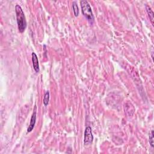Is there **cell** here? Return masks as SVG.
<instances>
[{"instance_id": "cell-4", "label": "cell", "mask_w": 154, "mask_h": 154, "mask_svg": "<svg viewBox=\"0 0 154 154\" xmlns=\"http://www.w3.org/2000/svg\"><path fill=\"white\" fill-rule=\"evenodd\" d=\"M36 113H37V107L35 105L34 109H33V112H32V114L31 117L29 126L28 127V129H27L28 133H30V132H31L32 129H34V127L36 124Z\"/></svg>"}, {"instance_id": "cell-9", "label": "cell", "mask_w": 154, "mask_h": 154, "mask_svg": "<svg viewBox=\"0 0 154 154\" xmlns=\"http://www.w3.org/2000/svg\"><path fill=\"white\" fill-rule=\"evenodd\" d=\"M149 141L150 146L152 148H153V146H154V140H153V130L151 131V133L149 135Z\"/></svg>"}, {"instance_id": "cell-2", "label": "cell", "mask_w": 154, "mask_h": 154, "mask_svg": "<svg viewBox=\"0 0 154 154\" xmlns=\"http://www.w3.org/2000/svg\"><path fill=\"white\" fill-rule=\"evenodd\" d=\"M80 4L83 15L88 19V20L93 23L94 20V16L89 2L86 0H83L80 1Z\"/></svg>"}, {"instance_id": "cell-7", "label": "cell", "mask_w": 154, "mask_h": 154, "mask_svg": "<svg viewBox=\"0 0 154 154\" xmlns=\"http://www.w3.org/2000/svg\"><path fill=\"white\" fill-rule=\"evenodd\" d=\"M72 8L75 16H78L79 15V8L76 1H73L72 3Z\"/></svg>"}, {"instance_id": "cell-6", "label": "cell", "mask_w": 154, "mask_h": 154, "mask_svg": "<svg viewBox=\"0 0 154 154\" xmlns=\"http://www.w3.org/2000/svg\"><path fill=\"white\" fill-rule=\"evenodd\" d=\"M146 11H147V12H148V14L149 15V17L150 19V21H151V23L152 24V25H153V11L151 9V8L146 5Z\"/></svg>"}, {"instance_id": "cell-8", "label": "cell", "mask_w": 154, "mask_h": 154, "mask_svg": "<svg viewBox=\"0 0 154 154\" xmlns=\"http://www.w3.org/2000/svg\"><path fill=\"white\" fill-rule=\"evenodd\" d=\"M49 100V92H47L45 94V96H44V98H43V104L45 105V106L48 105Z\"/></svg>"}, {"instance_id": "cell-5", "label": "cell", "mask_w": 154, "mask_h": 154, "mask_svg": "<svg viewBox=\"0 0 154 154\" xmlns=\"http://www.w3.org/2000/svg\"><path fill=\"white\" fill-rule=\"evenodd\" d=\"M32 66H33L34 70L36 72L38 73L39 72V60L37 55L36 53L32 52Z\"/></svg>"}, {"instance_id": "cell-1", "label": "cell", "mask_w": 154, "mask_h": 154, "mask_svg": "<svg viewBox=\"0 0 154 154\" xmlns=\"http://www.w3.org/2000/svg\"><path fill=\"white\" fill-rule=\"evenodd\" d=\"M15 12L16 15V21L19 31L24 32L27 27V21L23 9L20 6L16 5L15 7Z\"/></svg>"}, {"instance_id": "cell-3", "label": "cell", "mask_w": 154, "mask_h": 154, "mask_svg": "<svg viewBox=\"0 0 154 154\" xmlns=\"http://www.w3.org/2000/svg\"><path fill=\"white\" fill-rule=\"evenodd\" d=\"M93 140V136L92 131V128L90 126H87L84 131V143L85 145H89L91 144Z\"/></svg>"}]
</instances>
